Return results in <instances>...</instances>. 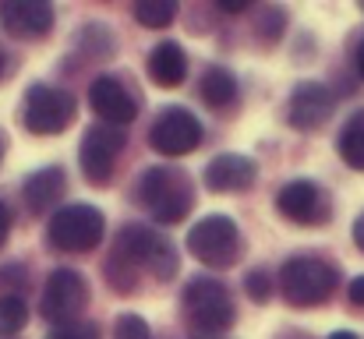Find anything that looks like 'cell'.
Masks as SVG:
<instances>
[{"mask_svg":"<svg viewBox=\"0 0 364 339\" xmlns=\"http://www.w3.org/2000/svg\"><path fill=\"white\" fill-rule=\"evenodd\" d=\"M138 202L163 226L184 223L195 209V184L181 166H149L138 181Z\"/></svg>","mask_w":364,"mask_h":339,"instance_id":"cell-1","label":"cell"},{"mask_svg":"<svg viewBox=\"0 0 364 339\" xmlns=\"http://www.w3.org/2000/svg\"><path fill=\"white\" fill-rule=\"evenodd\" d=\"M336 279H340V272L329 262L311 258V254H294L279 265L276 286L290 308H318L333 297Z\"/></svg>","mask_w":364,"mask_h":339,"instance_id":"cell-2","label":"cell"},{"mask_svg":"<svg viewBox=\"0 0 364 339\" xmlns=\"http://www.w3.org/2000/svg\"><path fill=\"white\" fill-rule=\"evenodd\" d=\"M181 311H184V322L202 333V336H220L234 325L237 318V308H234V297L230 290L220 283V279H209V276H195L184 294H181Z\"/></svg>","mask_w":364,"mask_h":339,"instance_id":"cell-3","label":"cell"},{"mask_svg":"<svg viewBox=\"0 0 364 339\" xmlns=\"http://www.w3.org/2000/svg\"><path fill=\"white\" fill-rule=\"evenodd\" d=\"M107 233V220L96 205H64L50 216V226H46V240L57 247V251H68V254H82V251H92L100 247Z\"/></svg>","mask_w":364,"mask_h":339,"instance_id":"cell-4","label":"cell"},{"mask_svg":"<svg viewBox=\"0 0 364 339\" xmlns=\"http://www.w3.org/2000/svg\"><path fill=\"white\" fill-rule=\"evenodd\" d=\"M75 110H78V103L68 89L36 82V85H28V92L21 99V124L32 134H60L71 127Z\"/></svg>","mask_w":364,"mask_h":339,"instance_id":"cell-5","label":"cell"},{"mask_svg":"<svg viewBox=\"0 0 364 339\" xmlns=\"http://www.w3.org/2000/svg\"><path fill=\"white\" fill-rule=\"evenodd\" d=\"M188 251L209 269H230L241 254V230L230 216H205L188 230Z\"/></svg>","mask_w":364,"mask_h":339,"instance_id":"cell-6","label":"cell"},{"mask_svg":"<svg viewBox=\"0 0 364 339\" xmlns=\"http://www.w3.org/2000/svg\"><path fill=\"white\" fill-rule=\"evenodd\" d=\"M89 308V283L82 272L75 269H57L50 279H46V290H43V318L53 322V325H71L78 322V315Z\"/></svg>","mask_w":364,"mask_h":339,"instance_id":"cell-7","label":"cell"},{"mask_svg":"<svg viewBox=\"0 0 364 339\" xmlns=\"http://www.w3.org/2000/svg\"><path fill=\"white\" fill-rule=\"evenodd\" d=\"M202 141V124L188 107H163L149 127V145L159 156H188Z\"/></svg>","mask_w":364,"mask_h":339,"instance_id":"cell-8","label":"cell"},{"mask_svg":"<svg viewBox=\"0 0 364 339\" xmlns=\"http://www.w3.org/2000/svg\"><path fill=\"white\" fill-rule=\"evenodd\" d=\"M124 145H127V138H124L121 127L96 124V127L85 131L82 149H78V163H82V173H85L89 184H96V188L110 184L114 166H117V156H121Z\"/></svg>","mask_w":364,"mask_h":339,"instance_id":"cell-9","label":"cell"},{"mask_svg":"<svg viewBox=\"0 0 364 339\" xmlns=\"http://www.w3.org/2000/svg\"><path fill=\"white\" fill-rule=\"evenodd\" d=\"M276 209H279L283 220H290L297 226H322L333 216V205H329L326 191L311 181H290L276 195Z\"/></svg>","mask_w":364,"mask_h":339,"instance_id":"cell-10","label":"cell"},{"mask_svg":"<svg viewBox=\"0 0 364 339\" xmlns=\"http://www.w3.org/2000/svg\"><path fill=\"white\" fill-rule=\"evenodd\" d=\"M333 107H336V99H333V92L322 82H301L290 92V103H287L290 127H297V131H318L333 117Z\"/></svg>","mask_w":364,"mask_h":339,"instance_id":"cell-11","label":"cell"},{"mask_svg":"<svg viewBox=\"0 0 364 339\" xmlns=\"http://www.w3.org/2000/svg\"><path fill=\"white\" fill-rule=\"evenodd\" d=\"M0 25L14 39H43L53 28V7L43 0H4Z\"/></svg>","mask_w":364,"mask_h":339,"instance_id":"cell-12","label":"cell"},{"mask_svg":"<svg viewBox=\"0 0 364 339\" xmlns=\"http://www.w3.org/2000/svg\"><path fill=\"white\" fill-rule=\"evenodd\" d=\"M89 107L96 110V117H103V124L110 127H121V124H131L134 113H138V103L134 96L124 89L121 78L114 75H100L89 89Z\"/></svg>","mask_w":364,"mask_h":339,"instance_id":"cell-13","label":"cell"},{"mask_svg":"<svg viewBox=\"0 0 364 339\" xmlns=\"http://www.w3.org/2000/svg\"><path fill=\"white\" fill-rule=\"evenodd\" d=\"M255 173H258V163L247 159L241 152H223L216 156L209 166H205V188L213 195H230V191H244L255 184Z\"/></svg>","mask_w":364,"mask_h":339,"instance_id":"cell-14","label":"cell"},{"mask_svg":"<svg viewBox=\"0 0 364 339\" xmlns=\"http://www.w3.org/2000/svg\"><path fill=\"white\" fill-rule=\"evenodd\" d=\"M163 244V237L156 233V230H149V226L141 223H127L117 233V240H114V265H124V269H138V265H149L152 262V254H156V247Z\"/></svg>","mask_w":364,"mask_h":339,"instance_id":"cell-15","label":"cell"},{"mask_svg":"<svg viewBox=\"0 0 364 339\" xmlns=\"http://www.w3.org/2000/svg\"><path fill=\"white\" fill-rule=\"evenodd\" d=\"M64 191H68L64 170H60V166H46V170H36V173L25 181V188H21V198H25L28 212L43 216L46 209H53V205L64 198Z\"/></svg>","mask_w":364,"mask_h":339,"instance_id":"cell-16","label":"cell"},{"mask_svg":"<svg viewBox=\"0 0 364 339\" xmlns=\"http://www.w3.org/2000/svg\"><path fill=\"white\" fill-rule=\"evenodd\" d=\"M149 78L156 85H163V89L184 85V78H188V57H184V50L177 43H170V39L156 43L152 53H149Z\"/></svg>","mask_w":364,"mask_h":339,"instance_id":"cell-17","label":"cell"},{"mask_svg":"<svg viewBox=\"0 0 364 339\" xmlns=\"http://www.w3.org/2000/svg\"><path fill=\"white\" fill-rule=\"evenodd\" d=\"M198 92H202V103L209 110H227L237 99V78L227 68H209L198 82Z\"/></svg>","mask_w":364,"mask_h":339,"instance_id":"cell-18","label":"cell"},{"mask_svg":"<svg viewBox=\"0 0 364 339\" xmlns=\"http://www.w3.org/2000/svg\"><path fill=\"white\" fill-rule=\"evenodd\" d=\"M340 156L350 170H364V113H354L340 131Z\"/></svg>","mask_w":364,"mask_h":339,"instance_id":"cell-19","label":"cell"},{"mask_svg":"<svg viewBox=\"0 0 364 339\" xmlns=\"http://www.w3.org/2000/svg\"><path fill=\"white\" fill-rule=\"evenodd\" d=\"M173 18H177L173 0H141V4H134V21H141L145 28H166Z\"/></svg>","mask_w":364,"mask_h":339,"instance_id":"cell-20","label":"cell"},{"mask_svg":"<svg viewBox=\"0 0 364 339\" xmlns=\"http://www.w3.org/2000/svg\"><path fill=\"white\" fill-rule=\"evenodd\" d=\"M25 322H28V308H25V301L14 297V294L0 297V336H14V333H21Z\"/></svg>","mask_w":364,"mask_h":339,"instance_id":"cell-21","label":"cell"},{"mask_svg":"<svg viewBox=\"0 0 364 339\" xmlns=\"http://www.w3.org/2000/svg\"><path fill=\"white\" fill-rule=\"evenodd\" d=\"M149 269H152L156 279H173V276H177V251H173V244H170L166 237H163V244L156 247Z\"/></svg>","mask_w":364,"mask_h":339,"instance_id":"cell-22","label":"cell"},{"mask_svg":"<svg viewBox=\"0 0 364 339\" xmlns=\"http://www.w3.org/2000/svg\"><path fill=\"white\" fill-rule=\"evenodd\" d=\"M244 290H247V297H251L255 304H265V301L272 297L276 283H272V276H269L265 269H251V272L244 276Z\"/></svg>","mask_w":364,"mask_h":339,"instance_id":"cell-23","label":"cell"},{"mask_svg":"<svg viewBox=\"0 0 364 339\" xmlns=\"http://www.w3.org/2000/svg\"><path fill=\"white\" fill-rule=\"evenodd\" d=\"M114 339H152V333H149V322L141 315L124 311L117 318V325H114Z\"/></svg>","mask_w":364,"mask_h":339,"instance_id":"cell-24","label":"cell"},{"mask_svg":"<svg viewBox=\"0 0 364 339\" xmlns=\"http://www.w3.org/2000/svg\"><path fill=\"white\" fill-rule=\"evenodd\" d=\"M46 339H103V333H100L96 322H82V318H78V322H71V325H53Z\"/></svg>","mask_w":364,"mask_h":339,"instance_id":"cell-25","label":"cell"},{"mask_svg":"<svg viewBox=\"0 0 364 339\" xmlns=\"http://www.w3.org/2000/svg\"><path fill=\"white\" fill-rule=\"evenodd\" d=\"M347 297H350L354 308H364V276H358V279L347 286Z\"/></svg>","mask_w":364,"mask_h":339,"instance_id":"cell-26","label":"cell"},{"mask_svg":"<svg viewBox=\"0 0 364 339\" xmlns=\"http://www.w3.org/2000/svg\"><path fill=\"white\" fill-rule=\"evenodd\" d=\"M7 233H11V209H7V205L0 202V247H4Z\"/></svg>","mask_w":364,"mask_h":339,"instance_id":"cell-27","label":"cell"},{"mask_svg":"<svg viewBox=\"0 0 364 339\" xmlns=\"http://www.w3.org/2000/svg\"><path fill=\"white\" fill-rule=\"evenodd\" d=\"M220 7L227 14H237V11H247V0H220Z\"/></svg>","mask_w":364,"mask_h":339,"instance_id":"cell-28","label":"cell"},{"mask_svg":"<svg viewBox=\"0 0 364 339\" xmlns=\"http://www.w3.org/2000/svg\"><path fill=\"white\" fill-rule=\"evenodd\" d=\"M354 244H358V247L364 251V212L358 216V220H354Z\"/></svg>","mask_w":364,"mask_h":339,"instance_id":"cell-29","label":"cell"},{"mask_svg":"<svg viewBox=\"0 0 364 339\" xmlns=\"http://www.w3.org/2000/svg\"><path fill=\"white\" fill-rule=\"evenodd\" d=\"M358 71H361V78H364V36H361V46H358Z\"/></svg>","mask_w":364,"mask_h":339,"instance_id":"cell-30","label":"cell"},{"mask_svg":"<svg viewBox=\"0 0 364 339\" xmlns=\"http://www.w3.org/2000/svg\"><path fill=\"white\" fill-rule=\"evenodd\" d=\"M329 339H361V336H354V333H333Z\"/></svg>","mask_w":364,"mask_h":339,"instance_id":"cell-31","label":"cell"},{"mask_svg":"<svg viewBox=\"0 0 364 339\" xmlns=\"http://www.w3.org/2000/svg\"><path fill=\"white\" fill-rule=\"evenodd\" d=\"M4 152H7V138H4V131H0V163H4Z\"/></svg>","mask_w":364,"mask_h":339,"instance_id":"cell-32","label":"cell"},{"mask_svg":"<svg viewBox=\"0 0 364 339\" xmlns=\"http://www.w3.org/2000/svg\"><path fill=\"white\" fill-rule=\"evenodd\" d=\"M4 71H7V57L0 53V78H4Z\"/></svg>","mask_w":364,"mask_h":339,"instance_id":"cell-33","label":"cell"}]
</instances>
